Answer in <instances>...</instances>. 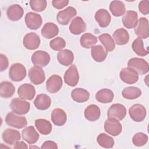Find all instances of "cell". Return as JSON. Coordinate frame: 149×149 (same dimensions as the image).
<instances>
[{"mask_svg": "<svg viewBox=\"0 0 149 149\" xmlns=\"http://www.w3.org/2000/svg\"><path fill=\"white\" fill-rule=\"evenodd\" d=\"M6 123L11 127L17 129H22L27 125V121L24 116L16 115L14 112L8 113L5 117Z\"/></svg>", "mask_w": 149, "mask_h": 149, "instance_id": "cell-1", "label": "cell"}, {"mask_svg": "<svg viewBox=\"0 0 149 149\" xmlns=\"http://www.w3.org/2000/svg\"><path fill=\"white\" fill-rule=\"evenodd\" d=\"M127 66L132 68L140 74H144L149 70L148 63L143 59L139 58H133L129 60Z\"/></svg>", "mask_w": 149, "mask_h": 149, "instance_id": "cell-2", "label": "cell"}, {"mask_svg": "<svg viewBox=\"0 0 149 149\" xmlns=\"http://www.w3.org/2000/svg\"><path fill=\"white\" fill-rule=\"evenodd\" d=\"M26 76V69L23 65L20 63H16L11 65L9 76L13 81H20L23 80Z\"/></svg>", "mask_w": 149, "mask_h": 149, "instance_id": "cell-3", "label": "cell"}, {"mask_svg": "<svg viewBox=\"0 0 149 149\" xmlns=\"http://www.w3.org/2000/svg\"><path fill=\"white\" fill-rule=\"evenodd\" d=\"M10 107L12 111L16 114L24 115L29 112L30 108V104L27 101L20 98H15L11 101Z\"/></svg>", "mask_w": 149, "mask_h": 149, "instance_id": "cell-4", "label": "cell"}, {"mask_svg": "<svg viewBox=\"0 0 149 149\" xmlns=\"http://www.w3.org/2000/svg\"><path fill=\"white\" fill-rule=\"evenodd\" d=\"M105 131L112 136H118L122 130V126L120 122L115 118H108L104 123Z\"/></svg>", "mask_w": 149, "mask_h": 149, "instance_id": "cell-5", "label": "cell"}, {"mask_svg": "<svg viewBox=\"0 0 149 149\" xmlns=\"http://www.w3.org/2000/svg\"><path fill=\"white\" fill-rule=\"evenodd\" d=\"M31 60L34 65L43 68L49 63L50 61V56L47 52L39 50L33 54Z\"/></svg>", "mask_w": 149, "mask_h": 149, "instance_id": "cell-6", "label": "cell"}, {"mask_svg": "<svg viewBox=\"0 0 149 149\" xmlns=\"http://www.w3.org/2000/svg\"><path fill=\"white\" fill-rule=\"evenodd\" d=\"M76 15L77 11L76 9L72 6H69L58 13L56 20L60 24L67 25L70 20Z\"/></svg>", "mask_w": 149, "mask_h": 149, "instance_id": "cell-7", "label": "cell"}, {"mask_svg": "<svg viewBox=\"0 0 149 149\" xmlns=\"http://www.w3.org/2000/svg\"><path fill=\"white\" fill-rule=\"evenodd\" d=\"M126 115V109L120 104H112L108 109L107 116L108 118H115L121 120L125 118Z\"/></svg>", "mask_w": 149, "mask_h": 149, "instance_id": "cell-8", "label": "cell"}, {"mask_svg": "<svg viewBox=\"0 0 149 149\" xmlns=\"http://www.w3.org/2000/svg\"><path fill=\"white\" fill-rule=\"evenodd\" d=\"M119 77L124 83L133 84L138 81L139 74L132 68L127 67L124 68L120 70Z\"/></svg>", "mask_w": 149, "mask_h": 149, "instance_id": "cell-9", "label": "cell"}, {"mask_svg": "<svg viewBox=\"0 0 149 149\" xmlns=\"http://www.w3.org/2000/svg\"><path fill=\"white\" fill-rule=\"evenodd\" d=\"M63 79L65 83L69 86L74 87L77 85L79 80V74L74 65H71L65 72Z\"/></svg>", "mask_w": 149, "mask_h": 149, "instance_id": "cell-10", "label": "cell"}, {"mask_svg": "<svg viewBox=\"0 0 149 149\" xmlns=\"http://www.w3.org/2000/svg\"><path fill=\"white\" fill-rule=\"evenodd\" d=\"M129 114L132 120L136 122H140L146 116V109L143 105L136 104L129 108Z\"/></svg>", "mask_w": 149, "mask_h": 149, "instance_id": "cell-11", "label": "cell"}, {"mask_svg": "<svg viewBox=\"0 0 149 149\" xmlns=\"http://www.w3.org/2000/svg\"><path fill=\"white\" fill-rule=\"evenodd\" d=\"M28 74L30 81L36 85L42 83L45 79L44 71L39 66H34L31 68L29 70Z\"/></svg>", "mask_w": 149, "mask_h": 149, "instance_id": "cell-12", "label": "cell"}, {"mask_svg": "<svg viewBox=\"0 0 149 149\" xmlns=\"http://www.w3.org/2000/svg\"><path fill=\"white\" fill-rule=\"evenodd\" d=\"M25 23L31 30H37L42 23V19L40 15L34 12H28L25 16Z\"/></svg>", "mask_w": 149, "mask_h": 149, "instance_id": "cell-13", "label": "cell"}, {"mask_svg": "<svg viewBox=\"0 0 149 149\" xmlns=\"http://www.w3.org/2000/svg\"><path fill=\"white\" fill-rule=\"evenodd\" d=\"M23 43L24 47L29 50L37 49L40 44V38L38 35L35 33H29L23 38Z\"/></svg>", "mask_w": 149, "mask_h": 149, "instance_id": "cell-14", "label": "cell"}, {"mask_svg": "<svg viewBox=\"0 0 149 149\" xmlns=\"http://www.w3.org/2000/svg\"><path fill=\"white\" fill-rule=\"evenodd\" d=\"M62 86V79L57 74L50 76L46 83V89L50 93H56L60 90Z\"/></svg>", "mask_w": 149, "mask_h": 149, "instance_id": "cell-15", "label": "cell"}, {"mask_svg": "<svg viewBox=\"0 0 149 149\" xmlns=\"http://www.w3.org/2000/svg\"><path fill=\"white\" fill-rule=\"evenodd\" d=\"M17 94L19 97L22 100H31L35 96L36 90L33 85L25 83L19 87Z\"/></svg>", "mask_w": 149, "mask_h": 149, "instance_id": "cell-16", "label": "cell"}, {"mask_svg": "<svg viewBox=\"0 0 149 149\" xmlns=\"http://www.w3.org/2000/svg\"><path fill=\"white\" fill-rule=\"evenodd\" d=\"M135 34L140 38L146 39L149 36L148 20L146 17H140L134 29Z\"/></svg>", "mask_w": 149, "mask_h": 149, "instance_id": "cell-17", "label": "cell"}, {"mask_svg": "<svg viewBox=\"0 0 149 149\" xmlns=\"http://www.w3.org/2000/svg\"><path fill=\"white\" fill-rule=\"evenodd\" d=\"M122 23L127 29L135 28L138 23V14L134 10H127L122 17Z\"/></svg>", "mask_w": 149, "mask_h": 149, "instance_id": "cell-18", "label": "cell"}, {"mask_svg": "<svg viewBox=\"0 0 149 149\" xmlns=\"http://www.w3.org/2000/svg\"><path fill=\"white\" fill-rule=\"evenodd\" d=\"M22 139L30 144L36 143L40 137L39 134L33 126L24 129L22 132Z\"/></svg>", "mask_w": 149, "mask_h": 149, "instance_id": "cell-19", "label": "cell"}, {"mask_svg": "<svg viewBox=\"0 0 149 149\" xmlns=\"http://www.w3.org/2000/svg\"><path fill=\"white\" fill-rule=\"evenodd\" d=\"M86 30V24L83 19L79 16L74 18L69 26L70 33L74 35H79Z\"/></svg>", "mask_w": 149, "mask_h": 149, "instance_id": "cell-20", "label": "cell"}, {"mask_svg": "<svg viewBox=\"0 0 149 149\" xmlns=\"http://www.w3.org/2000/svg\"><path fill=\"white\" fill-rule=\"evenodd\" d=\"M96 22L101 27L104 28L107 27L111 20V17L109 12L104 9L98 10L94 16Z\"/></svg>", "mask_w": 149, "mask_h": 149, "instance_id": "cell-21", "label": "cell"}, {"mask_svg": "<svg viewBox=\"0 0 149 149\" xmlns=\"http://www.w3.org/2000/svg\"><path fill=\"white\" fill-rule=\"evenodd\" d=\"M24 14V10L22 6L17 4H13L9 6L6 10L8 18L12 21L20 20Z\"/></svg>", "mask_w": 149, "mask_h": 149, "instance_id": "cell-22", "label": "cell"}, {"mask_svg": "<svg viewBox=\"0 0 149 149\" xmlns=\"http://www.w3.org/2000/svg\"><path fill=\"white\" fill-rule=\"evenodd\" d=\"M2 139L6 143L13 145L20 140L21 136L19 132L16 130L6 129L2 133Z\"/></svg>", "mask_w": 149, "mask_h": 149, "instance_id": "cell-23", "label": "cell"}, {"mask_svg": "<svg viewBox=\"0 0 149 149\" xmlns=\"http://www.w3.org/2000/svg\"><path fill=\"white\" fill-rule=\"evenodd\" d=\"M51 120L53 123L58 126H63L67 120L66 112L61 108L54 109L51 113Z\"/></svg>", "mask_w": 149, "mask_h": 149, "instance_id": "cell-24", "label": "cell"}, {"mask_svg": "<svg viewBox=\"0 0 149 149\" xmlns=\"http://www.w3.org/2000/svg\"><path fill=\"white\" fill-rule=\"evenodd\" d=\"M57 59L59 63L63 66L70 65L74 60V55L73 52L68 49L59 51L57 54Z\"/></svg>", "mask_w": 149, "mask_h": 149, "instance_id": "cell-25", "label": "cell"}, {"mask_svg": "<svg viewBox=\"0 0 149 149\" xmlns=\"http://www.w3.org/2000/svg\"><path fill=\"white\" fill-rule=\"evenodd\" d=\"M59 29L57 25L52 22L45 23L41 29L42 36L47 39H51L58 35Z\"/></svg>", "mask_w": 149, "mask_h": 149, "instance_id": "cell-26", "label": "cell"}, {"mask_svg": "<svg viewBox=\"0 0 149 149\" xmlns=\"http://www.w3.org/2000/svg\"><path fill=\"white\" fill-rule=\"evenodd\" d=\"M101 115L100 108L95 104H91L84 110V116L89 121L94 122L98 120Z\"/></svg>", "mask_w": 149, "mask_h": 149, "instance_id": "cell-27", "label": "cell"}, {"mask_svg": "<svg viewBox=\"0 0 149 149\" xmlns=\"http://www.w3.org/2000/svg\"><path fill=\"white\" fill-rule=\"evenodd\" d=\"M34 104L37 109L39 110H45L51 106V99L48 95L41 94L36 97L34 101Z\"/></svg>", "mask_w": 149, "mask_h": 149, "instance_id": "cell-28", "label": "cell"}, {"mask_svg": "<svg viewBox=\"0 0 149 149\" xmlns=\"http://www.w3.org/2000/svg\"><path fill=\"white\" fill-rule=\"evenodd\" d=\"M114 97L113 91L108 88H102L98 91L95 94L97 101L101 103L107 104L112 101Z\"/></svg>", "mask_w": 149, "mask_h": 149, "instance_id": "cell-29", "label": "cell"}, {"mask_svg": "<svg viewBox=\"0 0 149 149\" xmlns=\"http://www.w3.org/2000/svg\"><path fill=\"white\" fill-rule=\"evenodd\" d=\"M113 37L116 44L119 45H125L129 40V33L123 28H120L115 30L113 34Z\"/></svg>", "mask_w": 149, "mask_h": 149, "instance_id": "cell-30", "label": "cell"}, {"mask_svg": "<svg viewBox=\"0 0 149 149\" xmlns=\"http://www.w3.org/2000/svg\"><path fill=\"white\" fill-rule=\"evenodd\" d=\"M91 54L92 58L97 62H103L108 55V52L100 45H94L91 48Z\"/></svg>", "mask_w": 149, "mask_h": 149, "instance_id": "cell-31", "label": "cell"}, {"mask_svg": "<svg viewBox=\"0 0 149 149\" xmlns=\"http://www.w3.org/2000/svg\"><path fill=\"white\" fill-rule=\"evenodd\" d=\"M71 97L73 101L77 102H84L88 100L90 93L84 88H76L72 91Z\"/></svg>", "mask_w": 149, "mask_h": 149, "instance_id": "cell-32", "label": "cell"}, {"mask_svg": "<svg viewBox=\"0 0 149 149\" xmlns=\"http://www.w3.org/2000/svg\"><path fill=\"white\" fill-rule=\"evenodd\" d=\"M15 92L14 85L8 81H4L0 84V95L4 98H10Z\"/></svg>", "mask_w": 149, "mask_h": 149, "instance_id": "cell-33", "label": "cell"}, {"mask_svg": "<svg viewBox=\"0 0 149 149\" xmlns=\"http://www.w3.org/2000/svg\"><path fill=\"white\" fill-rule=\"evenodd\" d=\"M35 126L37 130L43 135L49 134L52 129L51 123L45 119H38L35 120Z\"/></svg>", "mask_w": 149, "mask_h": 149, "instance_id": "cell-34", "label": "cell"}, {"mask_svg": "<svg viewBox=\"0 0 149 149\" xmlns=\"http://www.w3.org/2000/svg\"><path fill=\"white\" fill-rule=\"evenodd\" d=\"M109 10L112 15L116 17H119L123 15L126 11L125 4L120 1H112L111 2Z\"/></svg>", "mask_w": 149, "mask_h": 149, "instance_id": "cell-35", "label": "cell"}, {"mask_svg": "<svg viewBox=\"0 0 149 149\" xmlns=\"http://www.w3.org/2000/svg\"><path fill=\"white\" fill-rule=\"evenodd\" d=\"M98 39L104 45L105 50L107 52L112 51L115 48V43L112 37L107 33L101 34L98 37Z\"/></svg>", "mask_w": 149, "mask_h": 149, "instance_id": "cell-36", "label": "cell"}, {"mask_svg": "<svg viewBox=\"0 0 149 149\" xmlns=\"http://www.w3.org/2000/svg\"><path fill=\"white\" fill-rule=\"evenodd\" d=\"M122 96L127 100H134L139 98L141 95V91L136 87H127L122 91Z\"/></svg>", "mask_w": 149, "mask_h": 149, "instance_id": "cell-37", "label": "cell"}, {"mask_svg": "<svg viewBox=\"0 0 149 149\" xmlns=\"http://www.w3.org/2000/svg\"><path fill=\"white\" fill-rule=\"evenodd\" d=\"M80 44L85 48H92L97 42V38L91 33H84L80 38Z\"/></svg>", "mask_w": 149, "mask_h": 149, "instance_id": "cell-38", "label": "cell"}, {"mask_svg": "<svg viewBox=\"0 0 149 149\" xmlns=\"http://www.w3.org/2000/svg\"><path fill=\"white\" fill-rule=\"evenodd\" d=\"M97 141L101 147L105 148H112L115 143L114 140L111 136L103 133L97 136Z\"/></svg>", "mask_w": 149, "mask_h": 149, "instance_id": "cell-39", "label": "cell"}, {"mask_svg": "<svg viewBox=\"0 0 149 149\" xmlns=\"http://www.w3.org/2000/svg\"><path fill=\"white\" fill-rule=\"evenodd\" d=\"M132 48L133 51L139 56H144L148 54V50L144 47L143 41L141 38L138 37L135 39L132 44Z\"/></svg>", "mask_w": 149, "mask_h": 149, "instance_id": "cell-40", "label": "cell"}, {"mask_svg": "<svg viewBox=\"0 0 149 149\" xmlns=\"http://www.w3.org/2000/svg\"><path fill=\"white\" fill-rule=\"evenodd\" d=\"M147 135L142 132H139L135 134L132 138V142L133 144L137 147L144 146L147 143Z\"/></svg>", "mask_w": 149, "mask_h": 149, "instance_id": "cell-41", "label": "cell"}, {"mask_svg": "<svg viewBox=\"0 0 149 149\" xmlns=\"http://www.w3.org/2000/svg\"><path fill=\"white\" fill-rule=\"evenodd\" d=\"M66 46L65 40L60 37H56L49 42V47L54 51H61Z\"/></svg>", "mask_w": 149, "mask_h": 149, "instance_id": "cell-42", "label": "cell"}, {"mask_svg": "<svg viewBox=\"0 0 149 149\" xmlns=\"http://www.w3.org/2000/svg\"><path fill=\"white\" fill-rule=\"evenodd\" d=\"M30 8L34 11L42 12L44 10L47 6L45 0H31L30 1Z\"/></svg>", "mask_w": 149, "mask_h": 149, "instance_id": "cell-43", "label": "cell"}, {"mask_svg": "<svg viewBox=\"0 0 149 149\" xmlns=\"http://www.w3.org/2000/svg\"><path fill=\"white\" fill-rule=\"evenodd\" d=\"M139 10L143 15H147L149 13V1H141L139 4Z\"/></svg>", "mask_w": 149, "mask_h": 149, "instance_id": "cell-44", "label": "cell"}, {"mask_svg": "<svg viewBox=\"0 0 149 149\" xmlns=\"http://www.w3.org/2000/svg\"><path fill=\"white\" fill-rule=\"evenodd\" d=\"M69 3L68 0H53L52 4L53 6L57 9H61L67 6Z\"/></svg>", "mask_w": 149, "mask_h": 149, "instance_id": "cell-45", "label": "cell"}, {"mask_svg": "<svg viewBox=\"0 0 149 149\" xmlns=\"http://www.w3.org/2000/svg\"><path fill=\"white\" fill-rule=\"evenodd\" d=\"M9 65L8 58L3 54H0V71L2 72L6 70Z\"/></svg>", "mask_w": 149, "mask_h": 149, "instance_id": "cell-46", "label": "cell"}, {"mask_svg": "<svg viewBox=\"0 0 149 149\" xmlns=\"http://www.w3.org/2000/svg\"><path fill=\"white\" fill-rule=\"evenodd\" d=\"M41 148H58L57 144L52 141H46L41 146Z\"/></svg>", "mask_w": 149, "mask_h": 149, "instance_id": "cell-47", "label": "cell"}, {"mask_svg": "<svg viewBox=\"0 0 149 149\" xmlns=\"http://www.w3.org/2000/svg\"><path fill=\"white\" fill-rule=\"evenodd\" d=\"M28 146L27 144L22 141H18L15 143L14 145V148H27Z\"/></svg>", "mask_w": 149, "mask_h": 149, "instance_id": "cell-48", "label": "cell"}, {"mask_svg": "<svg viewBox=\"0 0 149 149\" xmlns=\"http://www.w3.org/2000/svg\"><path fill=\"white\" fill-rule=\"evenodd\" d=\"M147 77H148V76H146V79H146V83L147 86H148V82L147 81Z\"/></svg>", "mask_w": 149, "mask_h": 149, "instance_id": "cell-49", "label": "cell"}, {"mask_svg": "<svg viewBox=\"0 0 149 149\" xmlns=\"http://www.w3.org/2000/svg\"><path fill=\"white\" fill-rule=\"evenodd\" d=\"M38 148V147H37V146H36V147H35V146H33V147H32V146H30V148Z\"/></svg>", "mask_w": 149, "mask_h": 149, "instance_id": "cell-50", "label": "cell"}]
</instances>
